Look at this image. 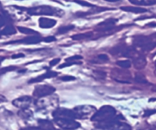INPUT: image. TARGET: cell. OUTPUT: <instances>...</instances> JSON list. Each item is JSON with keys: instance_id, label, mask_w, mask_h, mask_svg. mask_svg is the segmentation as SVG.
Instances as JSON below:
<instances>
[{"instance_id": "6da1fadb", "label": "cell", "mask_w": 156, "mask_h": 130, "mask_svg": "<svg viewBox=\"0 0 156 130\" xmlns=\"http://www.w3.org/2000/svg\"><path fill=\"white\" fill-rule=\"evenodd\" d=\"M116 116V110L111 106H104L95 114L93 115L91 120L100 122H108L113 120Z\"/></svg>"}, {"instance_id": "7a4b0ae2", "label": "cell", "mask_w": 156, "mask_h": 130, "mask_svg": "<svg viewBox=\"0 0 156 130\" xmlns=\"http://www.w3.org/2000/svg\"><path fill=\"white\" fill-rule=\"evenodd\" d=\"M28 13L30 15H58V17H61L63 14L62 9H57L56 8L51 7L49 6H41L37 7H34L29 9Z\"/></svg>"}, {"instance_id": "3957f363", "label": "cell", "mask_w": 156, "mask_h": 130, "mask_svg": "<svg viewBox=\"0 0 156 130\" xmlns=\"http://www.w3.org/2000/svg\"><path fill=\"white\" fill-rule=\"evenodd\" d=\"M55 122L60 128L66 130H74L80 127V124L73 118H55Z\"/></svg>"}, {"instance_id": "277c9868", "label": "cell", "mask_w": 156, "mask_h": 130, "mask_svg": "<svg viewBox=\"0 0 156 130\" xmlns=\"http://www.w3.org/2000/svg\"><path fill=\"white\" fill-rule=\"evenodd\" d=\"M102 128H107L110 130H131V126L125 122H120L118 120H113L110 122H105L102 125Z\"/></svg>"}, {"instance_id": "5b68a950", "label": "cell", "mask_w": 156, "mask_h": 130, "mask_svg": "<svg viewBox=\"0 0 156 130\" xmlns=\"http://www.w3.org/2000/svg\"><path fill=\"white\" fill-rule=\"evenodd\" d=\"M56 89L50 85H38L34 88L33 95L35 97L41 98L54 93Z\"/></svg>"}, {"instance_id": "8992f818", "label": "cell", "mask_w": 156, "mask_h": 130, "mask_svg": "<svg viewBox=\"0 0 156 130\" xmlns=\"http://www.w3.org/2000/svg\"><path fill=\"white\" fill-rule=\"evenodd\" d=\"M133 64L136 70H143L147 64L146 57L143 54H138L133 59Z\"/></svg>"}, {"instance_id": "52a82bcc", "label": "cell", "mask_w": 156, "mask_h": 130, "mask_svg": "<svg viewBox=\"0 0 156 130\" xmlns=\"http://www.w3.org/2000/svg\"><path fill=\"white\" fill-rule=\"evenodd\" d=\"M58 73L55 71H47L45 73L42 75H40V76H37V77L33 78L30 80H29V84H35V83H39L41 81L47 79V78H51L54 77V76H57Z\"/></svg>"}, {"instance_id": "ba28073f", "label": "cell", "mask_w": 156, "mask_h": 130, "mask_svg": "<svg viewBox=\"0 0 156 130\" xmlns=\"http://www.w3.org/2000/svg\"><path fill=\"white\" fill-rule=\"evenodd\" d=\"M56 20L52 18H44V17L39 18V26L42 28H50L56 25Z\"/></svg>"}, {"instance_id": "9c48e42d", "label": "cell", "mask_w": 156, "mask_h": 130, "mask_svg": "<svg viewBox=\"0 0 156 130\" xmlns=\"http://www.w3.org/2000/svg\"><path fill=\"white\" fill-rule=\"evenodd\" d=\"M117 21V19L115 18H110V19L105 20V21H102L101 23L98 24L99 27H101V29H99V31H109L111 29L114 28V25L116 24V22Z\"/></svg>"}, {"instance_id": "30bf717a", "label": "cell", "mask_w": 156, "mask_h": 130, "mask_svg": "<svg viewBox=\"0 0 156 130\" xmlns=\"http://www.w3.org/2000/svg\"><path fill=\"white\" fill-rule=\"evenodd\" d=\"M120 9L125 12H133V13H144L146 12V9H143V8L140 7H133V6H123V7H120Z\"/></svg>"}, {"instance_id": "8fae6325", "label": "cell", "mask_w": 156, "mask_h": 130, "mask_svg": "<svg viewBox=\"0 0 156 130\" xmlns=\"http://www.w3.org/2000/svg\"><path fill=\"white\" fill-rule=\"evenodd\" d=\"M41 41L42 39L39 35H33V36L27 37V38L23 39L21 42L27 44H36L41 42Z\"/></svg>"}, {"instance_id": "7c38bea8", "label": "cell", "mask_w": 156, "mask_h": 130, "mask_svg": "<svg viewBox=\"0 0 156 130\" xmlns=\"http://www.w3.org/2000/svg\"><path fill=\"white\" fill-rule=\"evenodd\" d=\"M137 52L136 50V49L134 47H128L124 48L123 51L122 52V55L125 58H133L134 57H136V55Z\"/></svg>"}, {"instance_id": "4fadbf2b", "label": "cell", "mask_w": 156, "mask_h": 130, "mask_svg": "<svg viewBox=\"0 0 156 130\" xmlns=\"http://www.w3.org/2000/svg\"><path fill=\"white\" fill-rule=\"evenodd\" d=\"M129 2L138 6H150L156 3V0H129Z\"/></svg>"}, {"instance_id": "5bb4252c", "label": "cell", "mask_w": 156, "mask_h": 130, "mask_svg": "<svg viewBox=\"0 0 156 130\" xmlns=\"http://www.w3.org/2000/svg\"><path fill=\"white\" fill-rule=\"evenodd\" d=\"M116 64L119 67H122L123 69H128L132 66V64H131L129 60H120V61H117Z\"/></svg>"}, {"instance_id": "9a60e30c", "label": "cell", "mask_w": 156, "mask_h": 130, "mask_svg": "<svg viewBox=\"0 0 156 130\" xmlns=\"http://www.w3.org/2000/svg\"><path fill=\"white\" fill-rule=\"evenodd\" d=\"M134 80L136 83L138 84H147L148 81L146 80V76L143 74V73H136L135 75V77H134Z\"/></svg>"}, {"instance_id": "2e32d148", "label": "cell", "mask_w": 156, "mask_h": 130, "mask_svg": "<svg viewBox=\"0 0 156 130\" xmlns=\"http://www.w3.org/2000/svg\"><path fill=\"white\" fill-rule=\"evenodd\" d=\"M109 61V58L105 54H99L96 58V61H92V62L94 63H106Z\"/></svg>"}, {"instance_id": "e0dca14e", "label": "cell", "mask_w": 156, "mask_h": 130, "mask_svg": "<svg viewBox=\"0 0 156 130\" xmlns=\"http://www.w3.org/2000/svg\"><path fill=\"white\" fill-rule=\"evenodd\" d=\"M74 28H75V26L72 25V24H70V25H67V26H62V27L59 28L58 29V33L65 34V33H66V32H69V31L73 30Z\"/></svg>"}, {"instance_id": "ac0fdd59", "label": "cell", "mask_w": 156, "mask_h": 130, "mask_svg": "<svg viewBox=\"0 0 156 130\" xmlns=\"http://www.w3.org/2000/svg\"><path fill=\"white\" fill-rule=\"evenodd\" d=\"M93 73H94V75L96 77L99 78V79H105V77L107 76L106 72L103 71V70H94Z\"/></svg>"}, {"instance_id": "d6986e66", "label": "cell", "mask_w": 156, "mask_h": 130, "mask_svg": "<svg viewBox=\"0 0 156 130\" xmlns=\"http://www.w3.org/2000/svg\"><path fill=\"white\" fill-rule=\"evenodd\" d=\"M20 32H22L24 34H30V35H36V34H39L38 32H37L36 31L32 30V29L27 28H19Z\"/></svg>"}, {"instance_id": "ffe728a7", "label": "cell", "mask_w": 156, "mask_h": 130, "mask_svg": "<svg viewBox=\"0 0 156 130\" xmlns=\"http://www.w3.org/2000/svg\"><path fill=\"white\" fill-rule=\"evenodd\" d=\"M91 35H88V34H79V35H76L72 37L73 40H82V39H85V38H88Z\"/></svg>"}, {"instance_id": "44dd1931", "label": "cell", "mask_w": 156, "mask_h": 130, "mask_svg": "<svg viewBox=\"0 0 156 130\" xmlns=\"http://www.w3.org/2000/svg\"><path fill=\"white\" fill-rule=\"evenodd\" d=\"M82 57L81 55H74L73 57H70L66 59V62H76V61H79L82 60Z\"/></svg>"}, {"instance_id": "7402d4cb", "label": "cell", "mask_w": 156, "mask_h": 130, "mask_svg": "<svg viewBox=\"0 0 156 130\" xmlns=\"http://www.w3.org/2000/svg\"><path fill=\"white\" fill-rule=\"evenodd\" d=\"M75 2L78 3V4L81 5L82 6H86V7H93V5H91V3L88 2H85L84 0H75Z\"/></svg>"}, {"instance_id": "603a6c76", "label": "cell", "mask_w": 156, "mask_h": 130, "mask_svg": "<svg viewBox=\"0 0 156 130\" xmlns=\"http://www.w3.org/2000/svg\"><path fill=\"white\" fill-rule=\"evenodd\" d=\"M59 79L62 81H72L75 80H76V77L73 76H69V75H66V76H61Z\"/></svg>"}, {"instance_id": "cb8c5ba5", "label": "cell", "mask_w": 156, "mask_h": 130, "mask_svg": "<svg viewBox=\"0 0 156 130\" xmlns=\"http://www.w3.org/2000/svg\"><path fill=\"white\" fill-rule=\"evenodd\" d=\"M81 64V63H79V62H66V63H65V64H61L60 66H59V67H58V68L61 69V68H63V67H69V66L74 65V64Z\"/></svg>"}, {"instance_id": "d4e9b609", "label": "cell", "mask_w": 156, "mask_h": 130, "mask_svg": "<svg viewBox=\"0 0 156 130\" xmlns=\"http://www.w3.org/2000/svg\"><path fill=\"white\" fill-rule=\"evenodd\" d=\"M56 41V38L54 36H49V37H46V38H44V41L45 42H53V41Z\"/></svg>"}, {"instance_id": "484cf974", "label": "cell", "mask_w": 156, "mask_h": 130, "mask_svg": "<svg viewBox=\"0 0 156 130\" xmlns=\"http://www.w3.org/2000/svg\"><path fill=\"white\" fill-rule=\"evenodd\" d=\"M59 62H60V58H55V59H53L51 61H50V65L51 66V67H53V66L59 64Z\"/></svg>"}, {"instance_id": "4316f807", "label": "cell", "mask_w": 156, "mask_h": 130, "mask_svg": "<svg viewBox=\"0 0 156 130\" xmlns=\"http://www.w3.org/2000/svg\"><path fill=\"white\" fill-rule=\"evenodd\" d=\"M155 110H150V111H146V113H145V116H150V115H152L153 113H155Z\"/></svg>"}, {"instance_id": "83f0119b", "label": "cell", "mask_w": 156, "mask_h": 130, "mask_svg": "<svg viewBox=\"0 0 156 130\" xmlns=\"http://www.w3.org/2000/svg\"><path fill=\"white\" fill-rule=\"evenodd\" d=\"M24 130H42L41 128H35V127H30V128H24Z\"/></svg>"}, {"instance_id": "f1b7e54d", "label": "cell", "mask_w": 156, "mask_h": 130, "mask_svg": "<svg viewBox=\"0 0 156 130\" xmlns=\"http://www.w3.org/2000/svg\"><path fill=\"white\" fill-rule=\"evenodd\" d=\"M24 55L23 54H17V55H15V56H13L14 58H20V57H24Z\"/></svg>"}, {"instance_id": "f546056e", "label": "cell", "mask_w": 156, "mask_h": 130, "mask_svg": "<svg viewBox=\"0 0 156 130\" xmlns=\"http://www.w3.org/2000/svg\"><path fill=\"white\" fill-rule=\"evenodd\" d=\"M105 1L111 2H117V1H119V0H105Z\"/></svg>"}, {"instance_id": "4dcf8cb0", "label": "cell", "mask_w": 156, "mask_h": 130, "mask_svg": "<svg viewBox=\"0 0 156 130\" xmlns=\"http://www.w3.org/2000/svg\"><path fill=\"white\" fill-rule=\"evenodd\" d=\"M147 26H152V27H153V26H156V24H148Z\"/></svg>"}, {"instance_id": "1f68e13d", "label": "cell", "mask_w": 156, "mask_h": 130, "mask_svg": "<svg viewBox=\"0 0 156 130\" xmlns=\"http://www.w3.org/2000/svg\"><path fill=\"white\" fill-rule=\"evenodd\" d=\"M155 70H156V61H155Z\"/></svg>"}, {"instance_id": "d6a6232c", "label": "cell", "mask_w": 156, "mask_h": 130, "mask_svg": "<svg viewBox=\"0 0 156 130\" xmlns=\"http://www.w3.org/2000/svg\"><path fill=\"white\" fill-rule=\"evenodd\" d=\"M155 35H156V34H155Z\"/></svg>"}]
</instances>
